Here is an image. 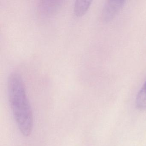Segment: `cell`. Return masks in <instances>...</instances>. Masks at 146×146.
Here are the masks:
<instances>
[{
    "instance_id": "2",
    "label": "cell",
    "mask_w": 146,
    "mask_h": 146,
    "mask_svg": "<svg viewBox=\"0 0 146 146\" xmlns=\"http://www.w3.org/2000/svg\"><path fill=\"white\" fill-rule=\"evenodd\" d=\"M124 1H108L104 5L102 18L105 22H109L114 18L125 5Z\"/></svg>"
},
{
    "instance_id": "4",
    "label": "cell",
    "mask_w": 146,
    "mask_h": 146,
    "mask_svg": "<svg viewBox=\"0 0 146 146\" xmlns=\"http://www.w3.org/2000/svg\"><path fill=\"white\" fill-rule=\"evenodd\" d=\"M138 94L141 99L146 102V81Z\"/></svg>"
},
{
    "instance_id": "3",
    "label": "cell",
    "mask_w": 146,
    "mask_h": 146,
    "mask_svg": "<svg viewBox=\"0 0 146 146\" xmlns=\"http://www.w3.org/2000/svg\"><path fill=\"white\" fill-rule=\"evenodd\" d=\"M91 1H76L74 6L75 14L80 17L85 14L91 5Z\"/></svg>"
},
{
    "instance_id": "1",
    "label": "cell",
    "mask_w": 146,
    "mask_h": 146,
    "mask_svg": "<svg viewBox=\"0 0 146 146\" xmlns=\"http://www.w3.org/2000/svg\"><path fill=\"white\" fill-rule=\"evenodd\" d=\"M8 99L15 121L20 132L29 136L33 128V113L22 77L18 73L10 75L7 83Z\"/></svg>"
}]
</instances>
